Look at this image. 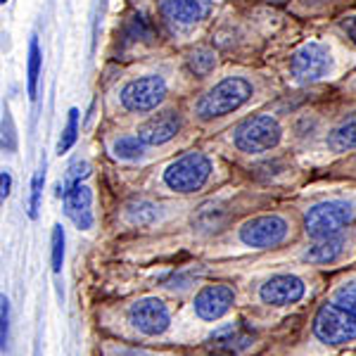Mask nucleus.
Returning a JSON list of instances; mask_svg holds the SVG:
<instances>
[{
    "mask_svg": "<svg viewBox=\"0 0 356 356\" xmlns=\"http://www.w3.org/2000/svg\"><path fill=\"white\" fill-rule=\"evenodd\" d=\"M328 147L332 152H347L356 147V114L344 119L328 134Z\"/></svg>",
    "mask_w": 356,
    "mask_h": 356,
    "instance_id": "obj_17",
    "label": "nucleus"
},
{
    "mask_svg": "<svg viewBox=\"0 0 356 356\" xmlns=\"http://www.w3.org/2000/svg\"><path fill=\"white\" fill-rule=\"evenodd\" d=\"M332 72V55L328 45L312 41L304 43L290 57V74L297 83H316Z\"/></svg>",
    "mask_w": 356,
    "mask_h": 356,
    "instance_id": "obj_7",
    "label": "nucleus"
},
{
    "mask_svg": "<svg viewBox=\"0 0 356 356\" xmlns=\"http://www.w3.org/2000/svg\"><path fill=\"white\" fill-rule=\"evenodd\" d=\"M332 300L340 302L342 307H347L349 312L356 314V280H354V283L342 285V288L335 292V297H332Z\"/></svg>",
    "mask_w": 356,
    "mask_h": 356,
    "instance_id": "obj_28",
    "label": "nucleus"
},
{
    "mask_svg": "<svg viewBox=\"0 0 356 356\" xmlns=\"http://www.w3.org/2000/svg\"><path fill=\"white\" fill-rule=\"evenodd\" d=\"M43 181H45V164L36 171L31 181V200H29V216L36 219L38 216V207H41V195H43Z\"/></svg>",
    "mask_w": 356,
    "mask_h": 356,
    "instance_id": "obj_25",
    "label": "nucleus"
},
{
    "mask_svg": "<svg viewBox=\"0 0 356 356\" xmlns=\"http://www.w3.org/2000/svg\"><path fill=\"white\" fill-rule=\"evenodd\" d=\"M159 8H162V15L166 19L183 26H191L207 19L211 15L214 3L211 0H162Z\"/></svg>",
    "mask_w": 356,
    "mask_h": 356,
    "instance_id": "obj_13",
    "label": "nucleus"
},
{
    "mask_svg": "<svg viewBox=\"0 0 356 356\" xmlns=\"http://www.w3.org/2000/svg\"><path fill=\"white\" fill-rule=\"evenodd\" d=\"M10 188H13V176H10L8 171H3V174H0V197L8 200Z\"/></svg>",
    "mask_w": 356,
    "mask_h": 356,
    "instance_id": "obj_31",
    "label": "nucleus"
},
{
    "mask_svg": "<svg viewBox=\"0 0 356 356\" xmlns=\"http://www.w3.org/2000/svg\"><path fill=\"white\" fill-rule=\"evenodd\" d=\"M344 245H347V240H344L342 233L332 235V238L316 240V245L304 252V259L312 264H332L344 252Z\"/></svg>",
    "mask_w": 356,
    "mask_h": 356,
    "instance_id": "obj_16",
    "label": "nucleus"
},
{
    "mask_svg": "<svg viewBox=\"0 0 356 356\" xmlns=\"http://www.w3.org/2000/svg\"><path fill=\"white\" fill-rule=\"evenodd\" d=\"M62 200H65V211L74 221V226L79 231H90L93 228V193L90 188H86L83 183L74 186L62 195Z\"/></svg>",
    "mask_w": 356,
    "mask_h": 356,
    "instance_id": "obj_14",
    "label": "nucleus"
},
{
    "mask_svg": "<svg viewBox=\"0 0 356 356\" xmlns=\"http://www.w3.org/2000/svg\"><path fill=\"white\" fill-rule=\"evenodd\" d=\"M254 95V86L243 76H228L209 88L200 97L195 105V114L200 122H211V119L226 117L245 105L250 97Z\"/></svg>",
    "mask_w": 356,
    "mask_h": 356,
    "instance_id": "obj_1",
    "label": "nucleus"
},
{
    "mask_svg": "<svg viewBox=\"0 0 356 356\" xmlns=\"http://www.w3.org/2000/svg\"><path fill=\"white\" fill-rule=\"evenodd\" d=\"M211 159L204 152H186L164 169V186L174 193L191 195L209 181Z\"/></svg>",
    "mask_w": 356,
    "mask_h": 356,
    "instance_id": "obj_4",
    "label": "nucleus"
},
{
    "mask_svg": "<svg viewBox=\"0 0 356 356\" xmlns=\"http://www.w3.org/2000/svg\"><path fill=\"white\" fill-rule=\"evenodd\" d=\"M129 323L134 325L138 332H143V335L157 337L169 328L171 316L162 300H157V297H143V300H138L136 304H131Z\"/></svg>",
    "mask_w": 356,
    "mask_h": 356,
    "instance_id": "obj_9",
    "label": "nucleus"
},
{
    "mask_svg": "<svg viewBox=\"0 0 356 356\" xmlns=\"http://www.w3.org/2000/svg\"><path fill=\"white\" fill-rule=\"evenodd\" d=\"M235 302V292L231 285H207L195 297V314L202 321H219L231 312Z\"/></svg>",
    "mask_w": 356,
    "mask_h": 356,
    "instance_id": "obj_11",
    "label": "nucleus"
},
{
    "mask_svg": "<svg viewBox=\"0 0 356 356\" xmlns=\"http://www.w3.org/2000/svg\"><path fill=\"white\" fill-rule=\"evenodd\" d=\"M314 335L323 344L337 347L356 340V314L342 307L340 302L330 300L321 304L314 316Z\"/></svg>",
    "mask_w": 356,
    "mask_h": 356,
    "instance_id": "obj_5",
    "label": "nucleus"
},
{
    "mask_svg": "<svg viewBox=\"0 0 356 356\" xmlns=\"http://www.w3.org/2000/svg\"><path fill=\"white\" fill-rule=\"evenodd\" d=\"M0 3H8V0H0Z\"/></svg>",
    "mask_w": 356,
    "mask_h": 356,
    "instance_id": "obj_32",
    "label": "nucleus"
},
{
    "mask_svg": "<svg viewBox=\"0 0 356 356\" xmlns=\"http://www.w3.org/2000/svg\"><path fill=\"white\" fill-rule=\"evenodd\" d=\"M145 143L140 140L138 136H122L112 143V152L117 159H126V162H134V159L143 157L145 152Z\"/></svg>",
    "mask_w": 356,
    "mask_h": 356,
    "instance_id": "obj_21",
    "label": "nucleus"
},
{
    "mask_svg": "<svg viewBox=\"0 0 356 356\" xmlns=\"http://www.w3.org/2000/svg\"><path fill=\"white\" fill-rule=\"evenodd\" d=\"M283 138L278 119L271 114H252L243 119L233 129V143L240 152L245 154H259L266 150H273Z\"/></svg>",
    "mask_w": 356,
    "mask_h": 356,
    "instance_id": "obj_3",
    "label": "nucleus"
},
{
    "mask_svg": "<svg viewBox=\"0 0 356 356\" xmlns=\"http://www.w3.org/2000/svg\"><path fill=\"white\" fill-rule=\"evenodd\" d=\"M76 138H79V110L76 107H72L67 114V126L60 136V143H57V152L60 154L69 152L74 147V143H76Z\"/></svg>",
    "mask_w": 356,
    "mask_h": 356,
    "instance_id": "obj_23",
    "label": "nucleus"
},
{
    "mask_svg": "<svg viewBox=\"0 0 356 356\" xmlns=\"http://www.w3.org/2000/svg\"><path fill=\"white\" fill-rule=\"evenodd\" d=\"M126 219L136 226H150L157 219V207L150 200H134L126 204Z\"/></svg>",
    "mask_w": 356,
    "mask_h": 356,
    "instance_id": "obj_22",
    "label": "nucleus"
},
{
    "mask_svg": "<svg viewBox=\"0 0 356 356\" xmlns=\"http://www.w3.org/2000/svg\"><path fill=\"white\" fill-rule=\"evenodd\" d=\"M90 176V166L88 162H81V159H76L72 166L67 169V174H65V183L60 186V191H57V195H65L69 188H74V186H81V181L83 178H88Z\"/></svg>",
    "mask_w": 356,
    "mask_h": 356,
    "instance_id": "obj_24",
    "label": "nucleus"
},
{
    "mask_svg": "<svg viewBox=\"0 0 356 356\" xmlns=\"http://www.w3.org/2000/svg\"><path fill=\"white\" fill-rule=\"evenodd\" d=\"M304 280L295 273H278L271 275L266 283L259 288V297L264 304H271V307H288V304L300 302L304 297Z\"/></svg>",
    "mask_w": 356,
    "mask_h": 356,
    "instance_id": "obj_10",
    "label": "nucleus"
},
{
    "mask_svg": "<svg viewBox=\"0 0 356 356\" xmlns=\"http://www.w3.org/2000/svg\"><path fill=\"white\" fill-rule=\"evenodd\" d=\"M356 219V204L347 200H325L304 214V231L309 238L323 240L340 235Z\"/></svg>",
    "mask_w": 356,
    "mask_h": 356,
    "instance_id": "obj_2",
    "label": "nucleus"
},
{
    "mask_svg": "<svg viewBox=\"0 0 356 356\" xmlns=\"http://www.w3.org/2000/svg\"><path fill=\"white\" fill-rule=\"evenodd\" d=\"M41 67H43L41 45H38V38H31V43H29V62H26V93L31 100H36V95H38Z\"/></svg>",
    "mask_w": 356,
    "mask_h": 356,
    "instance_id": "obj_18",
    "label": "nucleus"
},
{
    "mask_svg": "<svg viewBox=\"0 0 356 356\" xmlns=\"http://www.w3.org/2000/svg\"><path fill=\"white\" fill-rule=\"evenodd\" d=\"M3 150L5 152L17 150V129H15L13 114H10L8 107L3 110Z\"/></svg>",
    "mask_w": 356,
    "mask_h": 356,
    "instance_id": "obj_27",
    "label": "nucleus"
},
{
    "mask_svg": "<svg viewBox=\"0 0 356 356\" xmlns=\"http://www.w3.org/2000/svg\"><path fill=\"white\" fill-rule=\"evenodd\" d=\"M181 126H183L181 114L174 110H166V112L154 114L145 124L138 126L136 136L140 138L145 145H164V143H169L171 138L178 136Z\"/></svg>",
    "mask_w": 356,
    "mask_h": 356,
    "instance_id": "obj_12",
    "label": "nucleus"
},
{
    "mask_svg": "<svg viewBox=\"0 0 356 356\" xmlns=\"http://www.w3.org/2000/svg\"><path fill=\"white\" fill-rule=\"evenodd\" d=\"M62 261H65V228L57 223L53 228V273L62 271Z\"/></svg>",
    "mask_w": 356,
    "mask_h": 356,
    "instance_id": "obj_26",
    "label": "nucleus"
},
{
    "mask_svg": "<svg viewBox=\"0 0 356 356\" xmlns=\"http://www.w3.org/2000/svg\"><path fill=\"white\" fill-rule=\"evenodd\" d=\"M223 219H226V211H223L219 204L211 202V204L200 207V211H197V216L193 219V223L202 233H211V231H219Z\"/></svg>",
    "mask_w": 356,
    "mask_h": 356,
    "instance_id": "obj_20",
    "label": "nucleus"
},
{
    "mask_svg": "<svg viewBox=\"0 0 356 356\" xmlns=\"http://www.w3.org/2000/svg\"><path fill=\"white\" fill-rule=\"evenodd\" d=\"M254 342V330L245 323V321H235V323L221 325L219 330L211 332L209 344L221 352H245Z\"/></svg>",
    "mask_w": 356,
    "mask_h": 356,
    "instance_id": "obj_15",
    "label": "nucleus"
},
{
    "mask_svg": "<svg viewBox=\"0 0 356 356\" xmlns=\"http://www.w3.org/2000/svg\"><path fill=\"white\" fill-rule=\"evenodd\" d=\"M186 67L193 76H200V79L209 76V74L216 69V53L209 48L193 50V53H188V57H186Z\"/></svg>",
    "mask_w": 356,
    "mask_h": 356,
    "instance_id": "obj_19",
    "label": "nucleus"
},
{
    "mask_svg": "<svg viewBox=\"0 0 356 356\" xmlns=\"http://www.w3.org/2000/svg\"><path fill=\"white\" fill-rule=\"evenodd\" d=\"M340 29L347 33V38L356 45V15L354 17H347V19L340 22Z\"/></svg>",
    "mask_w": 356,
    "mask_h": 356,
    "instance_id": "obj_30",
    "label": "nucleus"
},
{
    "mask_svg": "<svg viewBox=\"0 0 356 356\" xmlns=\"http://www.w3.org/2000/svg\"><path fill=\"white\" fill-rule=\"evenodd\" d=\"M166 97V81L157 74H145L138 76L134 81L124 83V88L119 90V102L126 112L145 114L157 110Z\"/></svg>",
    "mask_w": 356,
    "mask_h": 356,
    "instance_id": "obj_6",
    "label": "nucleus"
},
{
    "mask_svg": "<svg viewBox=\"0 0 356 356\" xmlns=\"http://www.w3.org/2000/svg\"><path fill=\"white\" fill-rule=\"evenodd\" d=\"M8 340H10V302L3 297V302H0V342H3V349H8Z\"/></svg>",
    "mask_w": 356,
    "mask_h": 356,
    "instance_id": "obj_29",
    "label": "nucleus"
},
{
    "mask_svg": "<svg viewBox=\"0 0 356 356\" xmlns=\"http://www.w3.org/2000/svg\"><path fill=\"white\" fill-rule=\"evenodd\" d=\"M288 221L278 214H264L254 216V219L245 221L240 226V240L247 247H254V250H268V247L280 245L288 238Z\"/></svg>",
    "mask_w": 356,
    "mask_h": 356,
    "instance_id": "obj_8",
    "label": "nucleus"
}]
</instances>
